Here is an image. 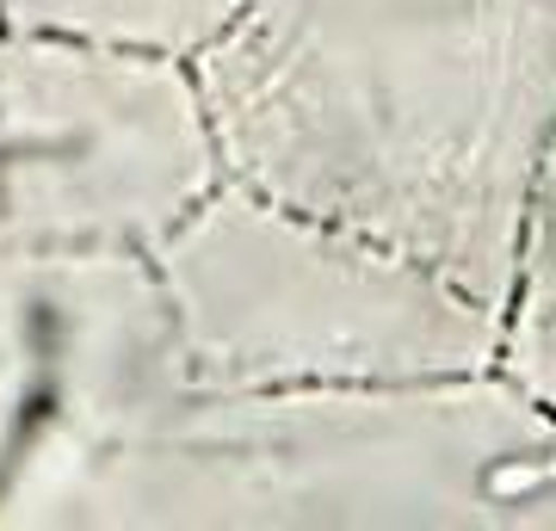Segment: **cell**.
<instances>
[{
    "label": "cell",
    "mask_w": 556,
    "mask_h": 531,
    "mask_svg": "<svg viewBox=\"0 0 556 531\" xmlns=\"http://www.w3.org/2000/svg\"><path fill=\"white\" fill-rule=\"evenodd\" d=\"M199 93L248 192L489 309L514 296L556 137V0H248Z\"/></svg>",
    "instance_id": "1"
},
{
    "label": "cell",
    "mask_w": 556,
    "mask_h": 531,
    "mask_svg": "<svg viewBox=\"0 0 556 531\" xmlns=\"http://www.w3.org/2000/svg\"><path fill=\"white\" fill-rule=\"evenodd\" d=\"M532 395L464 377L328 383V395H161L31 519H501V470L551 452Z\"/></svg>",
    "instance_id": "2"
},
{
    "label": "cell",
    "mask_w": 556,
    "mask_h": 531,
    "mask_svg": "<svg viewBox=\"0 0 556 531\" xmlns=\"http://www.w3.org/2000/svg\"><path fill=\"white\" fill-rule=\"evenodd\" d=\"M186 390H328L464 377L495 309L378 241L248 186L211 192L161 241Z\"/></svg>",
    "instance_id": "3"
},
{
    "label": "cell",
    "mask_w": 556,
    "mask_h": 531,
    "mask_svg": "<svg viewBox=\"0 0 556 531\" xmlns=\"http://www.w3.org/2000/svg\"><path fill=\"white\" fill-rule=\"evenodd\" d=\"M217 192L204 93L149 50H0V241L31 254L167 241Z\"/></svg>",
    "instance_id": "4"
},
{
    "label": "cell",
    "mask_w": 556,
    "mask_h": 531,
    "mask_svg": "<svg viewBox=\"0 0 556 531\" xmlns=\"http://www.w3.org/2000/svg\"><path fill=\"white\" fill-rule=\"evenodd\" d=\"M241 7L248 0H0L13 25L112 43V50H149V56L211 50L241 20Z\"/></svg>",
    "instance_id": "5"
},
{
    "label": "cell",
    "mask_w": 556,
    "mask_h": 531,
    "mask_svg": "<svg viewBox=\"0 0 556 531\" xmlns=\"http://www.w3.org/2000/svg\"><path fill=\"white\" fill-rule=\"evenodd\" d=\"M514 371H519V383H526V395H532L538 408L556 414V309L551 303H526V315H519Z\"/></svg>",
    "instance_id": "6"
}]
</instances>
